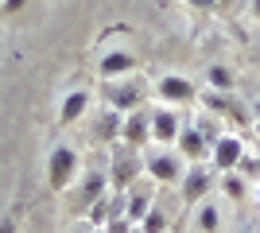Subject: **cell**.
Masks as SVG:
<instances>
[{
    "mask_svg": "<svg viewBox=\"0 0 260 233\" xmlns=\"http://www.w3.org/2000/svg\"><path fill=\"white\" fill-rule=\"evenodd\" d=\"M186 159L179 155V148H163V144H148L144 148V175L155 179L159 187H179L186 175Z\"/></svg>",
    "mask_w": 260,
    "mask_h": 233,
    "instance_id": "1",
    "label": "cell"
},
{
    "mask_svg": "<svg viewBox=\"0 0 260 233\" xmlns=\"http://www.w3.org/2000/svg\"><path fill=\"white\" fill-rule=\"evenodd\" d=\"M105 175H109V187L113 190H128L136 179H144V152L124 144V140L109 144V171Z\"/></svg>",
    "mask_w": 260,
    "mask_h": 233,
    "instance_id": "2",
    "label": "cell"
},
{
    "mask_svg": "<svg viewBox=\"0 0 260 233\" xmlns=\"http://www.w3.org/2000/svg\"><path fill=\"white\" fill-rule=\"evenodd\" d=\"M148 101V82L136 74H124V78H109L105 86V105L117 113H136Z\"/></svg>",
    "mask_w": 260,
    "mask_h": 233,
    "instance_id": "3",
    "label": "cell"
},
{
    "mask_svg": "<svg viewBox=\"0 0 260 233\" xmlns=\"http://www.w3.org/2000/svg\"><path fill=\"white\" fill-rule=\"evenodd\" d=\"M78 171H82V159H78V152L70 144H58L47 155V183H51V190H58V194H66V190L78 183Z\"/></svg>",
    "mask_w": 260,
    "mask_h": 233,
    "instance_id": "4",
    "label": "cell"
},
{
    "mask_svg": "<svg viewBox=\"0 0 260 233\" xmlns=\"http://www.w3.org/2000/svg\"><path fill=\"white\" fill-rule=\"evenodd\" d=\"M214 175H217V171L210 167V159H206V163H190V167H186L183 183H179V198H183V206H198V202H206L210 190L217 187Z\"/></svg>",
    "mask_w": 260,
    "mask_h": 233,
    "instance_id": "5",
    "label": "cell"
},
{
    "mask_svg": "<svg viewBox=\"0 0 260 233\" xmlns=\"http://www.w3.org/2000/svg\"><path fill=\"white\" fill-rule=\"evenodd\" d=\"M241 159H245V140L237 132H221L210 144V167H214L217 175H225V171H237Z\"/></svg>",
    "mask_w": 260,
    "mask_h": 233,
    "instance_id": "6",
    "label": "cell"
},
{
    "mask_svg": "<svg viewBox=\"0 0 260 233\" xmlns=\"http://www.w3.org/2000/svg\"><path fill=\"white\" fill-rule=\"evenodd\" d=\"M155 97H159L163 105H171V109H183V105H194L198 101V86L183 74H163L159 82H155Z\"/></svg>",
    "mask_w": 260,
    "mask_h": 233,
    "instance_id": "7",
    "label": "cell"
},
{
    "mask_svg": "<svg viewBox=\"0 0 260 233\" xmlns=\"http://www.w3.org/2000/svg\"><path fill=\"white\" fill-rule=\"evenodd\" d=\"M183 128H186V121H183V113H179V109H171V105L152 109V144L175 148V140H179Z\"/></svg>",
    "mask_w": 260,
    "mask_h": 233,
    "instance_id": "8",
    "label": "cell"
},
{
    "mask_svg": "<svg viewBox=\"0 0 260 233\" xmlns=\"http://www.w3.org/2000/svg\"><path fill=\"white\" fill-rule=\"evenodd\" d=\"M105 190H113V187H109V175H105V171H89V175H82V179H78V187H74V194H70L74 214H78V210L89 214V206H93V202H98Z\"/></svg>",
    "mask_w": 260,
    "mask_h": 233,
    "instance_id": "9",
    "label": "cell"
},
{
    "mask_svg": "<svg viewBox=\"0 0 260 233\" xmlns=\"http://www.w3.org/2000/svg\"><path fill=\"white\" fill-rule=\"evenodd\" d=\"M89 225L93 229H105L109 222H117V218H124V190H105L93 206H89Z\"/></svg>",
    "mask_w": 260,
    "mask_h": 233,
    "instance_id": "10",
    "label": "cell"
},
{
    "mask_svg": "<svg viewBox=\"0 0 260 233\" xmlns=\"http://www.w3.org/2000/svg\"><path fill=\"white\" fill-rule=\"evenodd\" d=\"M120 140L144 152V148L152 144V113H148V109L124 113V128H120Z\"/></svg>",
    "mask_w": 260,
    "mask_h": 233,
    "instance_id": "11",
    "label": "cell"
},
{
    "mask_svg": "<svg viewBox=\"0 0 260 233\" xmlns=\"http://www.w3.org/2000/svg\"><path fill=\"white\" fill-rule=\"evenodd\" d=\"M175 148H179V155H183L186 163H206V159H210V144H206V136L198 132L194 124H186L183 132H179Z\"/></svg>",
    "mask_w": 260,
    "mask_h": 233,
    "instance_id": "12",
    "label": "cell"
},
{
    "mask_svg": "<svg viewBox=\"0 0 260 233\" xmlns=\"http://www.w3.org/2000/svg\"><path fill=\"white\" fill-rule=\"evenodd\" d=\"M120 128H124V113H117V109H109V105H105V113L93 121V140H98L101 148H109V144H117V140H120Z\"/></svg>",
    "mask_w": 260,
    "mask_h": 233,
    "instance_id": "13",
    "label": "cell"
},
{
    "mask_svg": "<svg viewBox=\"0 0 260 233\" xmlns=\"http://www.w3.org/2000/svg\"><path fill=\"white\" fill-rule=\"evenodd\" d=\"M136 70V55H128V51H109L105 58H101V78H124Z\"/></svg>",
    "mask_w": 260,
    "mask_h": 233,
    "instance_id": "14",
    "label": "cell"
},
{
    "mask_svg": "<svg viewBox=\"0 0 260 233\" xmlns=\"http://www.w3.org/2000/svg\"><path fill=\"white\" fill-rule=\"evenodd\" d=\"M86 109H89V93H86V89H74V93H66L58 121H62V124H74L78 117H86Z\"/></svg>",
    "mask_w": 260,
    "mask_h": 233,
    "instance_id": "15",
    "label": "cell"
},
{
    "mask_svg": "<svg viewBox=\"0 0 260 233\" xmlns=\"http://www.w3.org/2000/svg\"><path fill=\"white\" fill-rule=\"evenodd\" d=\"M221 121H225V124H237V128H249V124L256 121V117H249V109H245V105H241V101L233 97V93H229L225 113H221Z\"/></svg>",
    "mask_w": 260,
    "mask_h": 233,
    "instance_id": "16",
    "label": "cell"
},
{
    "mask_svg": "<svg viewBox=\"0 0 260 233\" xmlns=\"http://www.w3.org/2000/svg\"><path fill=\"white\" fill-rule=\"evenodd\" d=\"M194 128L206 136V144H214L217 136L225 132V128H221V121H217V113H202V117H194Z\"/></svg>",
    "mask_w": 260,
    "mask_h": 233,
    "instance_id": "17",
    "label": "cell"
},
{
    "mask_svg": "<svg viewBox=\"0 0 260 233\" xmlns=\"http://www.w3.org/2000/svg\"><path fill=\"white\" fill-rule=\"evenodd\" d=\"M202 210H198V229L202 233H217V225H221V214H217L214 202H198Z\"/></svg>",
    "mask_w": 260,
    "mask_h": 233,
    "instance_id": "18",
    "label": "cell"
},
{
    "mask_svg": "<svg viewBox=\"0 0 260 233\" xmlns=\"http://www.w3.org/2000/svg\"><path fill=\"white\" fill-rule=\"evenodd\" d=\"M206 82H210V89H217V93H233V74H229L225 66H210Z\"/></svg>",
    "mask_w": 260,
    "mask_h": 233,
    "instance_id": "19",
    "label": "cell"
},
{
    "mask_svg": "<svg viewBox=\"0 0 260 233\" xmlns=\"http://www.w3.org/2000/svg\"><path fill=\"white\" fill-rule=\"evenodd\" d=\"M217 187L225 190L229 198H245V179H241V171H225V175L217 179Z\"/></svg>",
    "mask_w": 260,
    "mask_h": 233,
    "instance_id": "20",
    "label": "cell"
},
{
    "mask_svg": "<svg viewBox=\"0 0 260 233\" xmlns=\"http://www.w3.org/2000/svg\"><path fill=\"white\" fill-rule=\"evenodd\" d=\"M190 8H202V12H210V8H217V4H225V0H186Z\"/></svg>",
    "mask_w": 260,
    "mask_h": 233,
    "instance_id": "21",
    "label": "cell"
},
{
    "mask_svg": "<svg viewBox=\"0 0 260 233\" xmlns=\"http://www.w3.org/2000/svg\"><path fill=\"white\" fill-rule=\"evenodd\" d=\"M23 8V0H4V12H20Z\"/></svg>",
    "mask_w": 260,
    "mask_h": 233,
    "instance_id": "22",
    "label": "cell"
},
{
    "mask_svg": "<svg viewBox=\"0 0 260 233\" xmlns=\"http://www.w3.org/2000/svg\"><path fill=\"white\" fill-rule=\"evenodd\" d=\"M0 233H16V222H12V218H4V222H0Z\"/></svg>",
    "mask_w": 260,
    "mask_h": 233,
    "instance_id": "23",
    "label": "cell"
},
{
    "mask_svg": "<svg viewBox=\"0 0 260 233\" xmlns=\"http://www.w3.org/2000/svg\"><path fill=\"white\" fill-rule=\"evenodd\" d=\"M249 12H252V20H260V0H249Z\"/></svg>",
    "mask_w": 260,
    "mask_h": 233,
    "instance_id": "24",
    "label": "cell"
},
{
    "mask_svg": "<svg viewBox=\"0 0 260 233\" xmlns=\"http://www.w3.org/2000/svg\"><path fill=\"white\" fill-rule=\"evenodd\" d=\"M252 132H256V140H260V121H252Z\"/></svg>",
    "mask_w": 260,
    "mask_h": 233,
    "instance_id": "25",
    "label": "cell"
},
{
    "mask_svg": "<svg viewBox=\"0 0 260 233\" xmlns=\"http://www.w3.org/2000/svg\"><path fill=\"white\" fill-rule=\"evenodd\" d=\"M252 113H256V121H260V101H256V105H252Z\"/></svg>",
    "mask_w": 260,
    "mask_h": 233,
    "instance_id": "26",
    "label": "cell"
},
{
    "mask_svg": "<svg viewBox=\"0 0 260 233\" xmlns=\"http://www.w3.org/2000/svg\"><path fill=\"white\" fill-rule=\"evenodd\" d=\"M82 233H101V229H93V225H86V229H82Z\"/></svg>",
    "mask_w": 260,
    "mask_h": 233,
    "instance_id": "27",
    "label": "cell"
},
{
    "mask_svg": "<svg viewBox=\"0 0 260 233\" xmlns=\"http://www.w3.org/2000/svg\"><path fill=\"white\" fill-rule=\"evenodd\" d=\"M128 233H144V229H140V225H132V229H128Z\"/></svg>",
    "mask_w": 260,
    "mask_h": 233,
    "instance_id": "28",
    "label": "cell"
},
{
    "mask_svg": "<svg viewBox=\"0 0 260 233\" xmlns=\"http://www.w3.org/2000/svg\"><path fill=\"white\" fill-rule=\"evenodd\" d=\"M0 8H4V0H0Z\"/></svg>",
    "mask_w": 260,
    "mask_h": 233,
    "instance_id": "29",
    "label": "cell"
},
{
    "mask_svg": "<svg viewBox=\"0 0 260 233\" xmlns=\"http://www.w3.org/2000/svg\"><path fill=\"white\" fill-rule=\"evenodd\" d=\"M245 233H252V229H245Z\"/></svg>",
    "mask_w": 260,
    "mask_h": 233,
    "instance_id": "30",
    "label": "cell"
},
{
    "mask_svg": "<svg viewBox=\"0 0 260 233\" xmlns=\"http://www.w3.org/2000/svg\"><path fill=\"white\" fill-rule=\"evenodd\" d=\"M167 233H175V229H167Z\"/></svg>",
    "mask_w": 260,
    "mask_h": 233,
    "instance_id": "31",
    "label": "cell"
}]
</instances>
